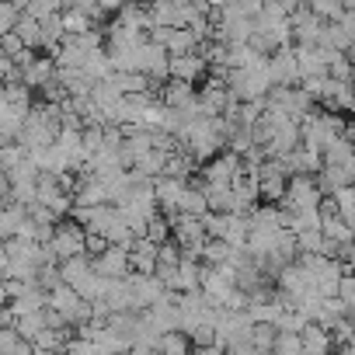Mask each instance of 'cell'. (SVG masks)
<instances>
[{"instance_id": "obj_38", "label": "cell", "mask_w": 355, "mask_h": 355, "mask_svg": "<svg viewBox=\"0 0 355 355\" xmlns=\"http://www.w3.org/2000/svg\"><path fill=\"white\" fill-rule=\"evenodd\" d=\"M21 15H28L32 21H49V18L60 15V4H56V0H35V4L21 8Z\"/></svg>"}, {"instance_id": "obj_43", "label": "cell", "mask_w": 355, "mask_h": 355, "mask_svg": "<svg viewBox=\"0 0 355 355\" xmlns=\"http://www.w3.org/2000/svg\"><path fill=\"white\" fill-rule=\"evenodd\" d=\"M178 261H182V251H178V244H174V241H164V244L157 248V265H167V268H174Z\"/></svg>"}, {"instance_id": "obj_7", "label": "cell", "mask_w": 355, "mask_h": 355, "mask_svg": "<svg viewBox=\"0 0 355 355\" xmlns=\"http://www.w3.org/2000/svg\"><path fill=\"white\" fill-rule=\"evenodd\" d=\"M289 32L293 39H300V46H317L320 42V32H324V21H317L303 4L289 15Z\"/></svg>"}, {"instance_id": "obj_28", "label": "cell", "mask_w": 355, "mask_h": 355, "mask_svg": "<svg viewBox=\"0 0 355 355\" xmlns=\"http://www.w3.org/2000/svg\"><path fill=\"white\" fill-rule=\"evenodd\" d=\"M80 73H84V77L91 80V84H98V80H108V77H112V63H108L105 49H101V53H91Z\"/></svg>"}, {"instance_id": "obj_8", "label": "cell", "mask_w": 355, "mask_h": 355, "mask_svg": "<svg viewBox=\"0 0 355 355\" xmlns=\"http://www.w3.org/2000/svg\"><path fill=\"white\" fill-rule=\"evenodd\" d=\"M202 73H206V63H202L199 53H192V56H167V77L178 80V84L192 87Z\"/></svg>"}, {"instance_id": "obj_32", "label": "cell", "mask_w": 355, "mask_h": 355, "mask_svg": "<svg viewBox=\"0 0 355 355\" xmlns=\"http://www.w3.org/2000/svg\"><path fill=\"white\" fill-rule=\"evenodd\" d=\"M67 341H70V327H63V331L42 327V331L35 334V341H32V345H35V348H46V352H56V355H60Z\"/></svg>"}, {"instance_id": "obj_13", "label": "cell", "mask_w": 355, "mask_h": 355, "mask_svg": "<svg viewBox=\"0 0 355 355\" xmlns=\"http://www.w3.org/2000/svg\"><path fill=\"white\" fill-rule=\"evenodd\" d=\"M352 174H355V167H327V164H320V171L313 174V182H317L320 196L324 192L334 196L338 189H352Z\"/></svg>"}, {"instance_id": "obj_19", "label": "cell", "mask_w": 355, "mask_h": 355, "mask_svg": "<svg viewBox=\"0 0 355 355\" xmlns=\"http://www.w3.org/2000/svg\"><path fill=\"white\" fill-rule=\"evenodd\" d=\"M11 310H15V317L42 313V310H46V293H42L35 282H28V286H25V293H21L18 300H11Z\"/></svg>"}, {"instance_id": "obj_24", "label": "cell", "mask_w": 355, "mask_h": 355, "mask_svg": "<svg viewBox=\"0 0 355 355\" xmlns=\"http://www.w3.org/2000/svg\"><path fill=\"white\" fill-rule=\"evenodd\" d=\"M112 80V87L125 98V94H146L150 91V80L143 77V73H112L108 77Z\"/></svg>"}, {"instance_id": "obj_41", "label": "cell", "mask_w": 355, "mask_h": 355, "mask_svg": "<svg viewBox=\"0 0 355 355\" xmlns=\"http://www.w3.org/2000/svg\"><path fill=\"white\" fill-rule=\"evenodd\" d=\"M348 77H352V63H348V56H331V63H327V80L348 84Z\"/></svg>"}, {"instance_id": "obj_46", "label": "cell", "mask_w": 355, "mask_h": 355, "mask_svg": "<svg viewBox=\"0 0 355 355\" xmlns=\"http://www.w3.org/2000/svg\"><path fill=\"white\" fill-rule=\"evenodd\" d=\"M129 355H160L157 348H139V352H129Z\"/></svg>"}, {"instance_id": "obj_25", "label": "cell", "mask_w": 355, "mask_h": 355, "mask_svg": "<svg viewBox=\"0 0 355 355\" xmlns=\"http://www.w3.org/2000/svg\"><path fill=\"white\" fill-rule=\"evenodd\" d=\"M320 164H327V167H355L352 164V139H334L320 153Z\"/></svg>"}, {"instance_id": "obj_26", "label": "cell", "mask_w": 355, "mask_h": 355, "mask_svg": "<svg viewBox=\"0 0 355 355\" xmlns=\"http://www.w3.org/2000/svg\"><path fill=\"white\" fill-rule=\"evenodd\" d=\"M192 164H196V160H192L189 153L178 150V153H171V157L164 160V174H160V178H174V182H189Z\"/></svg>"}, {"instance_id": "obj_21", "label": "cell", "mask_w": 355, "mask_h": 355, "mask_svg": "<svg viewBox=\"0 0 355 355\" xmlns=\"http://www.w3.org/2000/svg\"><path fill=\"white\" fill-rule=\"evenodd\" d=\"M178 213L182 216H192V220H202L209 209H206V199H202V192H199V182L196 185H185V196H182V202H178Z\"/></svg>"}, {"instance_id": "obj_39", "label": "cell", "mask_w": 355, "mask_h": 355, "mask_svg": "<svg viewBox=\"0 0 355 355\" xmlns=\"http://www.w3.org/2000/svg\"><path fill=\"white\" fill-rule=\"evenodd\" d=\"M293 241H296V251H300V258H303V254H324V237H320V230L296 234Z\"/></svg>"}, {"instance_id": "obj_45", "label": "cell", "mask_w": 355, "mask_h": 355, "mask_svg": "<svg viewBox=\"0 0 355 355\" xmlns=\"http://www.w3.org/2000/svg\"><path fill=\"white\" fill-rule=\"evenodd\" d=\"M196 355H223L220 345H206V348H196Z\"/></svg>"}, {"instance_id": "obj_36", "label": "cell", "mask_w": 355, "mask_h": 355, "mask_svg": "<svg viewBox=\"0 0 355 355\" xmlns=\"http://www.w3.org/2000/svg\"><path fill=\"white\" fill-rule=\"evenodd\" d=\"M42 327H46V317H42V313H25V317L15 320V334H18L21 341H28V345L35 341V334H39Z\"/></svg>"}, {"instance_id": "obj_29", "label": "cell", "mask_w": 355, "mask_h": 355, "mask_svg": "<svg viewBox=\"0 0 355 355\" xmlns=\"http://www.w3.org/2000/svg\"><path fill=\"white\" fill-rule=\"evenodd\" d=\"M331 202H334V213H338V220L345 223V227H352V220H355V192L352 189H338L334 196H327Z\"/></svg>"}, {"instance_id": "obj_4", "label": "cell", "mask_w": 355, "mask_h": 355, "mask_svg": "<svg viewBox=\"0 0 355 355\" xmlns=\"http://www.w3.org/2000/svg\"><path fill=\"white\" fill-rule=\"evenodd\" d=\"M237 171H241V157H234L230 150H220L213 160L202 164V182H206V185H227V189H230V182H234Z\"/></svg>"}, {"instance_id": "obj_2", "label": "cell", "mask_w": 355, "mask_h": 355, "mask_svg": "<svg viewBox=\"0 0 355 355\" xmlns=\"http://www.w3.org/2000/svg\"><path fill=\"white\" fill-rule=\"evenodd\" d=\"M49 251L56 254V261H70L77 254H84V230L77 223H56L53 227V241H49Z\"/></svg>"}, {"instance_id": "obj_35", "label": "cell", "mask_w": 355, "mask_h": 355, "mask_svg": "<svg viewBox=\"0 0 355 355\" xmlns=\"http://www.w3.org/2000/svg\"><path fill=\"white\" fill-rule=\"evenodd\" d=\"M143 237L150 241V244H164L167 237H171V223H167V216L164 213H153L150 220H146V227H143Z\"/></svg>"}, {"instance_id": "obj_23", "label": "cell", "mask_w": 355, "mask_h": 355, "mask_svg": "<svg viewBox=\"0 0 355 355\" xmlns=\"http://www.w3.org/2000/svg\"><path fill=\"white\" fill-rule=\"evenodd\" d=\"M18 39H21V46L32 53V49H39L42 46V32H39V21H32L28 15H18V21H15V28H11Z\"/></svg>"}, {"instance_id": "obj_12", "label": "cell", "mask_w": 355, "mask_h": 355, "mask_svg": "<svg viewBox=\"0 0 355 355\" xmlns=\"http://www.w3.org/2000/svg\"><path fill=\"white\" fill-rule=\"evenodd\" d=\"M53 73H56L53 56H35L32 63H25V67L18 70V84H25L28 91H32V87H46V84L53 80Z\"/></svg>"}, {"instance_id": "obj_11", "label": "cell", "mask_w": 355, "mask_h": 355, "mask_svg": "<svg viewBox=\"0 0 355 355\" xmlns=\"http://www.w3.org/2000/svg\"><path fill=\"white\" fill-rule=\"evenodd\" d=\"M146 320H150L160 334L178 331V296H174V293H164V296L146 310Z\"/></svg>"}, {"instance_id": "obj_1", "label": "cell", "mask_w": 355, "mask_h": 355, "mask_svg": "<svg viewBox=\"0 0 355 355\" xmlns=\"http://www.w3.org/2000/svg\"><path fill=\"white\" fill-rule=\"evenodd\" d=\"M320 189L313 182V174H293L286 178V196H282V209L289 213H300V209H317L320 202Z\"/></svg>"}, {"instance_id": "obj_30", "label": "cell", "mask_w": 355, "mask_h": 355, "mask_svg": "<svg viewBox=\"0 0 355 355\" xmlns=\"http://www.w3.org/2000/svg\"><path fill=\"white\" fill-rule=\"evenodd\" d=\"M320 237L327 241V244H352V227H345L338 216H331V220H320Z\"/></svg>"}, {"instance_id": "obj_27", "label": "cell", "mask_w": 355, "mask_h": 355, "mask_svg": "<svg viewBox=\"0 0 355 355\" xmlns=\"http://www.w3.org/2000/svg\"><path fill=\"white\" fill-rule=\"evenodd\" d=\"M164 160H167L164 153L150 150V153H143V157L132 164V167H136L132 174H139V178H146V182H153V178H160V174H164Z\"/></svg>"}, {"instance_id": "obj_3", "label": "cell", "mask_w": 355, "mask_h": 355, "mask_svg": "<svg viewBox=\"0 0 355 355\" xmlns=\"http://www.w3.org/2000/svg\"><path fill=\"white\" fill-rule=\"evenodd\" d=\"M167 289L153 279V275H132L129 272V313H139V310H150Z\"/></svg>"}, {"instance_id": "obj_42", "label": "cell", "mask_w": 355, "mask_h": 355, "mask_svg": "<svg viewBox=\"0 0 355 355\" xmlns=\"http://www.w3.org/2000/svg\"><path fill=\"white\" fill-rule=\"evenodd\" d=\"M28 341H21L15 334V327H0V355H18Z\"/></svg>"}, {"instance_id": "obj_20", "label": "cell", "mask_w": 355, "mask_h": 355, "mask_svg": "<svg viewBox=\"0 0 355 355\" xmlns=\"http://www.w3.org/2000/svg\"><path fill=\"white\" fill-rule=\"evenodd\" d=\"M164 53L167 56H192V53H199V42L185 28H171L164 39Z\"/></svg>"}, {"instance_id": "obj_33", "label": "cell", "mask_w": 355, "mask_h": 355, "mask_svg": "<svg viewBox=\"0 0 355 355\" xmlns=\"http://www.w3.org/2000/svg\"><path fill=\"white\" fill-rule=\"evenodd\" d=\"M227 258H230V248H227L223 241H206V244H202V254H199V265L220 268V265H227Z\"/></svg>"}, {"instance_id": "obj_34", "label": "cell", "mask_w": 355, "mask_h": 355, "mask_svg": "<svg viewBox=\"0 0 355 355\" xmlns=\"http://www.w3.org/2000/svg\"><path fill=\"white\" fill-rule=\"evenodd\" d=\"M157 352L160 355H189V338L182 331H167L157 338Z\"/></svg>"}, {"instance_id": "obj_18", "label": "cell", "mask_w": 355, "mask_h": 355, "mask_svg": "<svg viewBox=\"0 0 355 355\" xmlns=\"http://www.w3.org/2000/svg\"><path fill=\"white\" fill-rule=\"evenodd\" d=\"M112 25H119V28H125V32H139V35H146V32H150L146 8H136V4H125V8H119Z\"/></svg>"}, {"instance_id": "obj_16", "label": "cell", "mask_w": 355, "mask_h": 355, "mask_svg": "<svg viewBox=\"0 0 355 355\" xmlns=\"http://www.w3.org/2000/svg\"><path fill=\"white\" fill-rule=\"evenodd\" d=\"M70 199H73V206H77V209H94V206H108V199H105V189H101V182H94V178H80Z\"/></svg>"}, {"instance_id": "obj_37", "label": "cell", "mask_w": 355, "mask_h": 355, "mask_svg": "<svg viewBox=\"0 0 355 355\" xmlns=\"http://www.w3.org/2000/svg\"><path fill=\"white\" fill-rule=\"evenodd\" d=\"M272 341H275V327H272V324H251L248 345H251L254 352H272Z\"/></svg>"}, {"instance_id": "obj_40", "label": "cell", "mask_w": 355, "mask_h": 355, "mask_svg": "<svg viewBox=\"0 0 355 355\" xmlns=\"http://www.w3.org/2000/svg\"><path fill=\"white\" fill-rule=\"evenodd\" d=\"M21 160H25V150H21L18 143H4V146H0V174L15 171Z\"/></svg>"}, {"instance_id": "obj_14", "label": "cell", "mask_w": 355, "mask_h": 355, "mask_svg": "<svg viewBox=\"0 0 355 355\" xmlns=\"http://www.w3.org/2000/svg\"><path fill=\"white\" fill-rule=\"evenodd\" d=\"M139 73H143L146 80H164V77H167V53H164L160 46L146 42L143 53H139Z\"/></svg>"}, {"instance_id": "obj_10", "label": "cell", "mask_w": 355, "mask_h": 355, "mask_svg": "<svg viewBox=\"0 0 355 355\" xmlns=\"http://www.w3.org/2000/svg\"><path fill=\"white\" fill-rule=\"evenodd\" d=\"M199 282H202V265H199V261L182 258V261H178V268H174V279H171L167 293H174V296L199 293Z\"/></svg>"}, {"instance_id": "obj_22", "label": "cell", "mask_w": 355, "mask_h": 355, "mask_svg": "<svg viewBox=\"0 0 355 355\" xmlns=\"http://www.w3.org/2000/svg\"><path fill=\"white\" fill-rule=\"evenodd\" d=\"M0 98H4V105L18 108V112H28L32 108V91L18 80H8V84H0Z\"/></svg>"}, {"instance_id": "obj_17", "label": "cell", "mask_w": 355, "mask_h": 355, "mask_svg": "<svg viewBox=\"0 0 355 355\" xmlns=\"http://www.w3.org/2000/svg\"><path fill=\"white\" fill-rule=\"evenodd\" d=\"M56 272H60V282H63V286L77 289L94 268H91V258H87V254H77V258H70V261H60Z\"/></svg>"}, {"instance_id": "obj_9", "label": "cell", "mask_w": 355, "mask_h": 355, "mask_svg": "<svg viewBox=\"0 0 355 355\" xmlns=\"http://www.w3.org/2000/svg\"><path fill=\"white\" fill-rule=\"evenodd\" d=\"M185 185L189 182H174V178H153V202L160 206V213L174 216L178 213V202L185 196Z\"/></svg>"}, {"instance_id": "obj_44", "label": "cell", "mask_w": 355, "mask_h": 355, "mask_svg": "<svg viewBox=\"0 0 355 355\" xmlns=\"http://www.w3.org/2000/svg\"><path fill=\"white\" fill-rule=\"evenodd\" d=\"M8 80H18V70L8 56H0V84H8Z\"/></svg>"}, {"instance_id": "obj_31", "label": "cell", "mask_w": 355, "mask_h": 355, "mask_svg": "<svg viewBox=\"0 0 355 355\" xmlns=\"http://www.w3.org/2000/svg\"><path fill=\"white\" fill-rule=\"evenodd\" d=\"M223 244L230 251H244V244H248V216H230L227 234H223Z\"/></svg>"}, {"instance_id": "obj_6", "label": "cell", "mask_w": 355, "mask_h": 355, "mask_svg": "<svg viewBox=\"0 0 355 355\" xmlns=\"http://www.w3.org/2000/svg\"><path fill=\"white\" fill-rule=\"evenodd\" d=\"M91 268H94L98 279H125L129 275V251L105 248L98 258H91Z\"/></svg>"}, {"instance_id": "obj_5", "label": "cell", "mask_w": 355, "mask_h": 355, "mask_svg": "<svg viewBox=\"0 0 355 355\" xmlns=\"http://www.w3.org/2000/svg\"><path fill=\"white\" fill-rule=\"evenodd\" d=\"M268 80L272 87H293L300 84V70H296V60H293V49H275V56H268Z\"/></svg>"}, {"instance_id": "obj_15", "label": "cell", "mask_w": 355, "mask_h": 355, "mask_svg": "<svg viewBox=\"0 0 355 355\" xmlns=\"http://www.w3.org/2000/svg\"><path fill=\"white\" fill-rule=\"evenodd\" d=\"M300 352H303V355H331V352H334L331 334H327L324 327H317V324H306V327L300 331Z\"/></svg>"}, {"instance_id": "obj_47", "label": "cell", "mask_w": 355, "mask_h": 355, "mask_svg": "<svg viewBox=\"0 0 355 355\" xmlns=\"http://www.w3.org/2000/svg\"><path fill=\"white\" fill-rule=\"evenodd\" d=\"M0 213H4V206H0Z\"/></svg>"}]
</instances>
